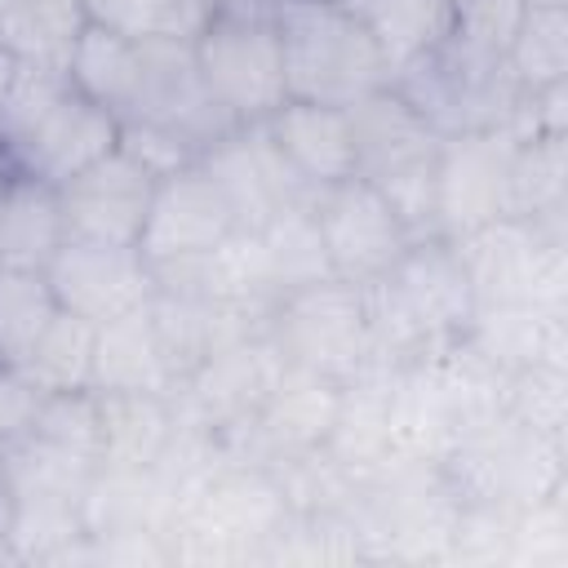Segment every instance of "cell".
<instances>
[{
  "label": "cell",
  "instance_id": "6da1fadb",
  "mask_svg": "<svg viewBox=\"0 0 568 568\" xmlns=\"http://www.w3.org/2000/svg\"><path fill=\"white\" fill-rule=\"evenodd\" d=\"M120 146V124L106 106L58 71H22L0 106V178L62 186Z\"/></svg>",
  "mask_w": 568,
  "mask_h": 568
},
{
  "label": "cell",
  "instance_id": "7a4b0ae2",
  "mask_svg": "<svg viewBox=\"0 0 568 568\" xmlns=\"http://www.w3.org/2000/svg\"><path fill=\"white\" fill-rule=\"evenodd\" d=\"M275 27L288 98L346 111L390 84L386 58L359 13L324 0H275Z\"/></svg>",
  "mask_w": 568,
  "mask_h": 568
},
{
  "label": "cell",
  "instance_id": "3957f363",
  "mask_svg": "<svg viewBox=\"0 0 568 568\" xmlns=\"http://www.w3.org/2000/svg\"><path fill=\"white\" fill-rule=\"evenodd\" d=\"M390 89L439 138H453V133L501 129L524 84L515 80L506 53L475 49L457 36H444L430 53H422L417 62L395 71Z\"/></svg>",
  "mask_w": 568,
  "mask_h": 568
},
{
  "label": "cell",
  "instance_id": "277c9868",
  "mask_svg": "<svg viewBox=\"0 0 568 568\" xmlns=\"http://www.w3.org/2000/svg\"><path fill=\"white\" fill-rule=\"evenodd\" d=\"M195 67L209 93L240 120H266L288 102L284 53L275 27V0H253L240 9H222L195 36Z\"/></svg>",
  "mask_w": 568,
  "mask_h": 568
},
{
  "label": "cell",
  "instance_id": "5b68a950",
  "mask_svg": "<svg viewBox=\"0 0 568 568\" xmlns=\"http://www.w3.org/2000/svg\"><path fill=\"white\" fill-rule=\"evenodd\" d=\"M271 337L293 368L346 382L368 364L364 288L346 280H320L280 297Z\"/></svg>",
  "mask_w": 568,
  "mask_h": 568
},
{
  "label": "cell",
  "instance_id": "8992f818",
  "mask_svg": "<svg viewBox=\"0 0 568 568\" xmlns=\"http://www.w3.org/2000/svg\"><path fill=\"white\" fill-rule=\"evenodd\" d=\"M120 124L160 129V133L178 138L191 155H204L240 120L209 93L200 67H195V49L191 44L155 40V44H142L138 89H133Z\"/></svg>",
  "mask_w": 568,
  "mask_h": 568
},
{
  "label": "cell",
  "instance_id": "52a82bcc",
  "mask_svg": "<svg viewBox=\"0 0 568 568\" xmlns=\"http://www.w3.org/2000/svg\"><path fill=\"white\" fill-rule=\"evenodd\" d=\"M311 209L320 222L328 271L333 280L346 284H373L417 240L386 204V195L364 178H342L333 186H320L311 195Z\"/></svg>",
  "mask_w": 568,
  "mask_h": 568
},
{
  "label": "cell",
  "instance_id": "ba28073f",
  "mask_svg": "<svg viewBox=\"0 0 568 568\" xmlns=\"http://www.w3.org/2000/svg\"><path fill=\"white\" fill-rule=\"evenodd\" d=\"M515 138L501 129L453 133L439 138L435 160V231L457 240L497 217H515L510 182H515Z\"/></svg>",
  "mask_w": 568,
  "mask_h": 568
},
{
  "label": "cell",
  "instance_id": "9c48e42d",
  "mask_svg": "<svg viewBox=\"0 0 568 568\" xmlns=\"http://www.w3.org/2000/svg\"><path fill=\"white\" fill-rule=\"evenodd\" d=\"M49 293L62 311L106 324L129 311H138L155 293L151 262L138 244H106V240H75L67 235L53 262L44 266Z\"/></svg>",
  "mask_w": 568,
  "mask_h": 568
},
{
  "label": "cell",
  "instance_id": "30bf717a",
  "mask_svg": "<svg viewBox=\"0 0 568 568\" xmlns=\"http://www.w3.org/2000/svg\"><path fill=\"white\" fill-rule=\"evenodd\" d=\"M235 226L240 222H235L222 186L213 182V173L200 160H191V164L155 178L138 248L151 266L195 262V257L213 253Z\"/></svg>",
  "mask_w": 568,
  "mask_h": 568
},
{
  "label": "cell",
  "instance_id": "8fae6325",
  "mask_svg": "<svg viewBox=\"0 0 568 568\" xmlns=\"http://www.w3.org/2000/svg\"><path fill=\"white\" fill-rule=\"evenodd\" d=\"M155 173L138 164L124 146L106 151L89 169L71 173L58 186L67 235L75 240H106V244H138L146 209H151Z\"/></svg>",
  "mask_w": 568,
  "mask_h": 568
},
{
  "label": "cell",
  "instance_id": "7c38bea8",
  "mask_svg": "<svg viewBox=\"0 0 568 568\" xmlns=\"http://www.w3.org/2000/svg\"><path fill=\"white\" fill-rule=\"evenodd\" d=\"M200 164L222 186V195H226V204H231V213H235L240 226H262L275 213H284L288 204L315 195L288 169V160L280 155V146L271 142V133H266L262 120H248V124L226 129L200 155Z\"/></svg>",
  "mask_w": 568,
  "mask_h": 568
},
{
  "label": "cell",
  "instance_id": "4fadbf2b",
  "mask_svg": "<svg viewBox=\"0 0 568 568\" xmlns=\"http://www.w3.org/2000/svg\"><path fill=\"white\" fill-rule=\"evenodd\" d=\"M262 124H266L271 142L280 146V155L288 160V169L302 178L306 191L355 178V138H351V120H346L342 106H320V102L288 98Z\"/></svg>",
  "mask_w": 568,
  "mask_h": 568
},
{
  "label": "cell",
  "instance_id": "5bb4252c",
  "mask_svg": "<svg viewBox=\"0 0 568 568\" xmlns=\"http://www.w3.org/2000/svg\"><path fill=\"white\" fill-rule=\"evenodd\" d=\"M146 302L120 320L98 324V342H93V390L98 395H169L182 382Z\"/></svg>",
  "mask_w": 568,
  "mask_h": 568
},
{
  "label": "cell",
  "instance_id": "9a60e30c",
  "mask_svg": "<svg viewBox=\"0 0 568 568\" xmlns=\"http://www.w3.org/2000/svg\"><path fill=\"white\" fill-rule=\"evenodd\" d=\"M84 31H89L84 0H9L0 9V49L22 71L67 75Z\"/></svg>",
  "mask_w": 568,
  "mask_h": 568
},
{
  "label": "cell",
  "instance_id": "2e32d148",
  "mask_svg": "<svg viewBox=\"0 0 568 568\" xmlns=\"http://www.w3.org/2000/svg\"><path fill=\"white\" fill-rule=\"evenodd\" d=\"M67 240L58 186L31 178L0 182V266L9 271H40Z\"/></svg>",
  "mask_w": 568,
  "mask_h": 568
},
{
  "label": "cell",
  "instance_id": "e0dca14e",
  "mask_svg": "<svg viewBox=\"0 0 568 568\" xmlns=\"http://www.w3.org/2000/svg\"><path fill=\"white\" fill-rule=\"evenodd\" d=\"M93 342H98V324L58 306L44 333L31 342V351L13 368H22L44 395L93 390Z\"/></svg>",
  "mask_w": 568,
  "mask_h": 568
},
{
  "label": "cell",
  "instance_id": "ac0fdd59",
  "mask_svg": "<svg viewBox=\"0 0 568 568\" xmlns=\"http://www.w3.org/2000/svg\"><path fill=\"white\" fill-rule=\"evenodd\" d=\"M359 22L386 58V71H404L430 53L453 27V0H364Z\"/></svg>",
  "mask_w": 568,
  "mask_h": 568
},
{
  "label": "cell",
  "instance_id": "d6986e66",
  "mask_svg": "<svg viewBox=\"0 0 568 568\" xmlns=\"http://www.w3.org/2000/svg\"><path fill=\"white\" fill-rule=\"evenodd\" d=\"M138 67H142V44L89 22L84 40L75 44V58H71L67 75L80 93H89L98 106H106L120 124V115H124V106L138 89Z\"/></svg>",
  "mask_w": 568,
  "mask_h": 568
},
{
  "label": "cell",
  "instance_id": "ffe728a7",
  "mask_svg": "<svg viewBox=\"0 0 568 568\" xmlns=\"http://www.w3.org/2000/svg\"><path fill=\"white\" fill-rule=\"evenodd\" d=\"M253 231L262 235V248H266V262H271V275L280 284V293L333 280L328 253H324V240H320V222H315V209H311V195L288 204L284 213H275L271 222H262Z\"/></svg>",
  "mask_w": 568,
  "mask_h": 568
},
{
  "label": "cell",
  "instance_id": "44dd1931",
  "mask_svg": "<svg viewBox=\"0 0 568 568\" xmlns=\"http://www.w3.org/2000/svg\"><path fill=\"white\" fill-rule=\"evenodd\" d=\"M89 22L106 27L133 44L178 40L195 44V36L209 27V0H84Z\"/></svg>",
  "mask_w": 568,
  "mask_h": 568
},
{
  "label": "cell",
  "instance_id": "7402d4cb",
  "mask_svg": "<svg viewBox=\"0 0 568 568\" xmlns=\"http://www.w3.org/2000/svg\"><path fill=\"white\" fill-rule=\"evenodd\" d=\"M506 62L524 89L564 84L568 71V18L564 4H524V18L506 44Z\"/></svg>",
  "mask_w": 568,
  "mask_h": 568
},
{
  "label": "cell",
  "instance_id": "603a6c76",
  "mask_svg": "<svg viewBox=\"0 0 568 568\" xmlns=\"http://www.w3.org/2000/svg\"><path fill=\"white\" fill-rule=\"evenodd\" d=\"M58 302L40 271L0 266V364H18L53 320Z\"/></svg>",
  "mask_w": 568,
  "mask_h": 568
},
{
  "label": "cell",
  "instance_id": "cb8c5ba5",
  "mask_svg": "<svg viewBox=\"0 0 568 568\" xmlns=\"http://www.w3.org/2000/svg\"><path fill=\"white\" fill-rule=\"evenodd\" d=\"M44 404V390L13 364H0V444L27 435L36 426V413Z\"/></svg>",
  "mask_w": 568,
  "mask_h": 568
},
{
  "label": "cell",
  "instance_id": "d4e9b609",
  "mask_svg": "<svg viewBox=\"0 0 568 568\" xmlns=\"http://www.w3.org/2000/svg\"><path fill=\"white\" fill-rule=\"evenodd\" d=\"M13 519H18V484H13L9 457H4V448H0V541L13 537Z\"/></svg>",
  "mask_w": 568,
  "mask_h": 568
},
{
  "label": "cell",
  "instance_id": "484cf974",
  "mask_svg": "<svg viewBox=\"0 0 568 568\" xmlns=\"http://www.w3.org/2000/svg\"><path fill=\"white\" fill-rule=\"evenodd\" d=\"M324 4H337V9H351V13H359V4H364V0H324Z\"/></svg>",
  "mask_w": 568,
  "mask_h": 568
},
{
  "label": "cell",
  "instance_id": "4316f807",
  "mask_svg": "<svg viewBox=\"0 0 568 568\" xmlns=\"http://www.w3.org/2000/svg\"><path fill=\"white\" fill-rule=\"evenodd\" d=\"M4 4H9V0H0V9H4Z\"/></svg>",
  "mask_w": 568,
  "mask_h": 568
},
{
  "label": "cell",
  "instance_id": "83f0119b",
  "mask_svg": "<svg viewBox=\"0 0 568 568\" xmlns=\"http://www.w3.org/2000/svg\"><path fill=\"white\" fill-rule=\"evenodd\" d=\"M0 182H4V178H0Z\"/></svg>",
  "mask_w": 568,
  "mask_h": 568
}]
</instances>
